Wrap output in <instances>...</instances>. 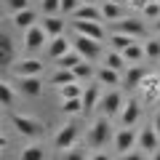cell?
Wrapping results in <instances>:
<instances>
[{
	"instance_id": "obj_1",
	"label": "cell",
	"mask_w": 160,
	"mask_h": 160,
	"mask_svg": "<svg viewBox=\"0 0 160 160\" xmlns=\"http://www.w3.org/2000/svg\"><path fill=\"white\" fill-rule=\"evenodd\" d=\"M11 123H13V128H16L22 136H40L43 133V123L40 120H35V118H29V115H19V112H13L11 115Z\"/></svg>"
},
{
	"instance_id": "obj_2",
	"label": "cell",
	"mask_w": 160,
	"mask_h": 160,
	"mask_svg": "<svg viewBox=\"0 0 160 160\" xmlns=\"http://www.w3.org/2000/svg\"><path fill=\"white\" fill-rule=\"evenodd\" d=\"M109 139H115L112 136V126H109L107 118H99L91 126V131H88V144H91V147H104Z\"/></svg>"
},
{
	"instance_id": "obj_3",
	"label": "cell",
	"mask_w": 160,
	"mask_h": 160,
	"mask_svg": "<svg viewBox=\"0 0 160 160\" xmlns=\"http://www.w3.org/2000/svg\"><path fill=\"white\" fill-rule=\"evenodd\" d=\"M46 69V64L40 62V59H22V62L11 64V72L16 78H40Z\"/></svg>"
},
{
	"instance_id": "obj_4",
	"label": "cell",
	"mask_w": 160,
	"mask_h": 160,
	"mask_svg": "<svg viewBox=\"0 0 160 160\" xmlns=\"http://www.w3.org/2000/svg\"><path fill=\"white\" fill-rule=\"evenodd\" d=\"M112 142H115V149L120 155H128V152H133V147H139V133L133 128H120Z\"/></svg>"
},
{
	"instance_id": "obj_5",
	"label": "cell",
	"mask_w": 160,
	"mask_h": 160,
	"mask_svg": "<svg viewBox=\"0 0 160 160\" xmlns=\"http://www.w3.org/2000/svg\"><path fill=\"white\" fill-rule=\"evenodd\" d=\"M72 48L86 59V62H93V59H99V53H102V46H99L96 40L83 38V35H78V38L72 40Z\"/></svg>"
},
{
	"instance_id": "obj_6",
	"label": "cell",
	"mask_w": 160,
	"mask_h": 160,
	"mask_svg": "<svg viewBox=\"0 0 160 160\" xmlns=\"http://www.w3.org/2000/svg\"><path fill=\"white\" fill-rule=\"evenodd\" d=\"M72 27H75V32L83 35V38H91V40H96V43H102V40H104L102 22H72Z\"/></svg>"
},
{
	"instance_id": "obj_7",
	"label": "cell",
	"mask_w": 160,
	"mask_h": 160,
	"mask_svg": "<svg viewBox=\"0 0 160 160\" xmlns=\"http://www.w3.org/2000/svg\"><path fill=\"white\" fill-rule=\"evenodd\" d=\"M75 142H78V126L75 123H67L64 128H59V133L53 136V144L59 149H72Z\"/></svg>"
},
{
	"instance_id": "obj_8",
	"label": "cell",
	"mask_w": 160,
	"mask_h": 160,
	"mask_svg": "<svg viewBox=\"0 0 160 160\" xmlns=\"http://www.w3.org/2000/svg\"><path fill=\"white\" fill-rule=\"evenodd\" d=\"M115 32L118 35H128V38H142L144 35V24L139 22V19H120V22H115Z\"/></svg>"
},
{
	"instance_id": "obj_9",
	"label": "cell",
	"mask_w": 160,
	"mask_h": 160,
	"mask_svg": "<svg viewBox=\"0 0 160 160\" xmlns=\"http://www.w3.org/2000/svg\"><path fill=\"white\" fill-rule=\"evenodd\" d=\"M102 112H104V118H112V115H118L120 112V107H123V96H120V91H107L102 96Z\"/></svg>"
},
{
	"instance_id": "obj_10",
	"label": "cell",
	"mask_w": 160,
	"mask_h": 160,
	"mask_svg": "<svg viewBox=\"0 0 160 160\" xmlns=\"http://www.w3.org/2000/svg\"><path fill=\"white\" fill-rule=\"evenodd\" d=\"M48 43V35H46V29L40 27H32L29 29V32H24V46L29 48V51H38V48H43Z\"/></svg>"
},
{
	"instance_id": "obj_11",
	"label": "cell",
	"mask_w": 160,
	"mask_h": 160,
	"mask_svg": "<svg viewBox=\"0 0 160 160\" xmlns=\"http://www.w3.org/2000/svg\"><path fill=\"white\" fill-rule=\"evenodd\" d=\"M158 147H160V136H158V131L155 128H142L139 131V149H147V152H158Z\"/></svg>"
},
{
	"instance_id": "obj_12",
	"label": "cell",
	"mask_w": 160,
	"mask_h": 160,
	"mask_svg": "<svg viewBox=\"0 0 160 160\" xmlns=\"http://www.w3.org/2000/svg\"><path fill=\"white\" fill-rule=\"evenodd\" d=\"M11 22H13V27L16 29H24V32H29L32 27H38V13L32 11V8H27V11H19V13H13L11 16Z\"/></svg>"
},
{
	"instance_id": "obj_13",
	"label": "cell",
	"mask_w": 160,
	"mask_h": 160,
	"mask_svg": "<svg viewBox=\"0 0 160 160\" xmlns=\"http://www.w3.org/2000/svg\"><path fill=\"white\" fill-rule=\"evenodd\" d=\"M83 104H86V112L102 104V86H99L96 80L86 86V93H83Z\"/></svg>"
},
{
	"instance_id": "obj_14",
	"label": "cell",
	"mask_w": 160,
	"mask_h": 160,
	"mask_svg": "<svg viewBox=\"0 0 160 160\" xmlns=\"http://www.w3.org/2000/svg\"><path fill=\"white\" fill-rule=\"evenodd\" d=\"M72 51V43H69L67 38H51V43H48V56L56 62V59H62L64 53Z\"/></svg>"
},
{
	"instance_id": "obj_15",
	"label": "cell",
	"mask_w": 160,
	"mask_h": 160,
	"mask_svg": "<svg viewBox=\"0 0 160 160\" xmlns=\"http://www.w3.org/2000/svg\"><path fill=\"white\" fill-rule=\"evenodd\" d=\"M139 115H142V107H139V102H128L126 107H123V112H120V120H123V128H133L136 126Z\"/></svg>"
},
{
	"instance_id": "obj_16",
	"label": "cell",
	"mask_w": 160,
	"mask_h": 160,
	"mask_svg": "<svg viewBox=\"0 0 160 160\" xmlns=\"http://www.w3.org/2000/svg\"><path fill=\"white\" fill-rule=\"evenodd\" d=\"M147 78H149V75H147V69H144V67L131 64L128 72H126V86H128V88H142V83H144Z\"/></svg>"
},
{
	"instance_id": "obj_17",
	"label": "cell",
	"mask_w": 160,
	"mask_h": 160,
	"mask_svg": "<svg viewBox=\"0 0 160 160\" xmlns=\"http://www.w3.org/2000/svg\"><path fill=\"white\" fill-rule=\"evenodd\" d=\"M72 16H75V22H99V19H104L99 6H80Z\"/></svg>"
},
{
	"instance_id": "obj_18",
	"label": "cell",
	"mask_w": 160,
	"mask_h": 160,
	"mask_svg": "<svg viewBox=\"0 0 160 160\" xmlns=\"http://www.w3.org/2000/svg\"><path fill=\"white\" fill-rule=\"evenodd\" d=\"M40 91H43V80H40V78H19V93L38 96Z\"/></svg>"
},
{
	"instance_id": "obj_19",
	"label": "cell",
	"mask_w": 160,
	"mask_h": 160,
	"mask_svg": "<svg viewBox=\"0 0 160 160\" xmlns=\"http://www.w3.org/2000/svg\"><path fill=\"white\" fill-rule=\"evenodd\" d=\"M96 83L99 86H120V72H115V69H109V67H99L96 69Z\"/></svg>"
},
{
	"instance_id": "obj_20",
	"label": "cell",
	"mask_w": 160,
	"mask_h": 160,
	"mask_svg": "<svg viewBox=\"0 0 160 160\" xmlns=\"http://www.w3.org/2000/svg\"><path fill=\"white\" fill-rule=\"evenodd\" d=\"M40 27L46 29L48 38H62V32H64V19H59V16H46Z\"/></svg>"
},
{
	"instance_id": "obj_21",
	"label": "cell",
	"mask_w": 160,
	"mask_h": 160,
	"mask_svg": "<svg viewBox=\"0 0 160 160\" xmlns=\"http://www.w3.org/2000/svg\"><path fill=\"white\" fill-rule=\"evenodd\" d=\"M72 83H78V78H75L72 69H56V72L51 75V86L62 88V86H72Z\"/></svg>"
},
{
	"instance_id": "obj_22",
	"label": "cell",
	"mask_w": 160,
	"mask_h": 160,
	"mask_svg": "<svg viewBox=\"0 0 160 160\" xmlns=\"http://www.w3.org/2000/svg\"><path fill=\"white\" fill-rule=\"evenodd\" d=\"M83 93H86V86H80V83H72V86H62L59 88L62 102H67V99H83Z\"/></svg>"
},
{
	"instance_id": "obj_23",
	"label": "cell",
	"mask_w": 160,
	"mask_h": 160,
	"mask_svg": "<svg viewBox=\"0 0 160 160\" xmlns=\"http://www.w3.org/2000/svg\"><path fill=\"white\" fill-rule=\"evenodd\" d=\"M142 88H144V99H147V102L158 99L160 96V75H158V78H147L142 83Z\"/></svg>"
},
{
	"instance_id": "obj_24",
	"label": "cell",
	"mask_w": 160,
	"mask_h": 160,
	"mask_svg": "<svg viewBox=\"0 0 160 160\" xmlns=\"http://www.w3.org/2000/svg\"><path fill=\"white\" fill-rule=\"evenodd\" d=\"M80 62H83V56H80V53L72 48V51H69V53H64L62 59H56V67H59V69H75Z\"/></svg>"
},
{
	"instance_id": "obj_25",
	"label": "cell",
	"mask_w": 160,
	"mask_h": 160,
	"mask_svg": "<svg viewBox=\"0 0 160 160\" xmlns=\"http://www.w3.org/2000/svg\"><path fill=\"white\" fill-rule=\"evenodd\" d=\"M123 59L131 64H139L142 59H147V53H144V46H139V43H133V46H128L126 51H123Z\"/></svg>"
},
{
	"instance_id": "obj_26",
	"label": "cell",
	"mask_w": 160,
	"mask_h": 160,
	"mask_svg": "<svg viewBox=\"0 0 160 160\" xmlns=\"http://www.w3.org/2000/svg\"><path fill=\"white\" fill-rule=\"evenodd\" d=\"M126 64H128V62L123 59V53H118V51H107V56H104V67L115 69V72H120Z\"/></svg>"
},
{
	"instance_id": "obj_27",
	"label": "cell",
	"mask_w": 160,
	"mask_h": 160,
	"mask_svg": "<svg viewBox=\"0 0 160 160\" xmlns=\"http://www.w3.org/2000/svg\"><path fill=\"white\" fill-rule=\"evenodd\" d=\"M46 158V149L40 147V144H29L19 152V160H43Z\"/></svg>"
},
{
	"instance_id": "obj_28",
	"label": "cell",
	"mask_w": 160,
	"mask_h": 160,
	"mask_svg": "<svg viewBox=\"0 0 160 160\" xmlns=\"http://www.w3.org/2000/svg\"><path fill=\"white\" fill-rule=\"evenodd\" d=\"M11 59H13V43L8 35H0V62L11 64Z\"/></svg>"
},
{
	"instance_id": "obj_29",
	"label": "cell",
	"mask_w": 160,
	"mask_h": 160,
	"mask_svg": "<svg viewBox=\"0 0 160 160\" xmlns=\"http://www.w3.org/2000/svg\"><path fill=\"white\" fill-rule=\"evenodd\" d=\"M109 43H112V48H115L118 53H123L128 46H133V43H136V38H128V35H118V32H112Z\"/></svg>"
},
{
	"instance_id": "obj_30",
	"label": "cell",
	"mask_w": 160,
	"mask_h": 160,
	"mask_svg": "<svg viewBox=\"0 0 160 160\" xmlns=\"http://www.w3.org/2000/svg\"><path fill=\"white\" fill-rule=\"evenodd\" d=\"M72 72H75V78H78V83H80V80H91V78H96V69H93L91 62H86V59H83V62H80L78 67L72 69Z\"/></svg>"
},
{
	"instance_id": "obj_31",
	"label": "cell",
	"mask_w": 160,
	"mask_h": 160,
	"mask_svg": "<svg viewBox=\"0 0 160 160\" xmlns=\"http://www.w3.org/2000/svg\"><path fill=\"white\" fill-rule=\"evenodd\" d=\"M102 16L109 19V22H115V19L120 22V19H123V8H120L118 3H107V0H104L102 3Z\"/></svg>"
},
{
	"instance_id": "obj_32",
	"label": "cell",
	"mask_w": 160,
	"mask_h": 160,
	"mask_svg": "<svg viewBox=\"0 0 160 160\" xmlns=\"http://www.w3.org/2000/svg\"><path fill=\"white\" fill-rule=\"evenodd\" d=\"M0 102H3V107H13V102H16V93H13V88H11L8 80L0 83Z\"/></svg>"
},
{
	"instance_id": "obj_33",
	"label": "cell",
	"mask_w": 160,
	"mask_h": 160,
	"mask_svg": "<svg viewBox=\"0 0 160 160\" xmlns=\"http://www.w3.org/2000/svg\"><path fill=\"white\" fill-rule=\"evenodd\" d=\"M62 112L80 115V112H86V104H83V99H67V102H62Z\"/></svg>"
},
{
	"instance_id": "obj_34",
	"label": "cell",
	"mask_w": 160,
	"mask_h": 160,
	"mask_svg": "<svg viewBox=\"0 0 160 160\" xmlns=\"http://www.w3.org/2000/svg\"><path fill=\"white\" fill-rule=\"evenodd\" d=\"M40 8H43L46 16H56L62 11V0H40Z\"/></svg>"
},
{
	"instance_id": "obj_35",
	"label": "cell",
	"mask_w": 160,
	"mask_h": 160,
	"mask_svg": "<svg viewBox=\"0 0 160 160\" xmlns=\"http://www.w3.org/2000/svg\"><path fill=\"white\" fill-rule=\"evenodd\" d=\"M144 53H147V59H160V40H149L144 46Z\"/></svg>"
},
{
	"instance_id": "obj_36",
	"label": "cell",
	"mask_w": 160,
	"mask_h": 160,
	"mask_svg": "<svg viewBox=\"0 0 160 160\" xmlns=\"http://www.w3.org/2000/svg\"><path fill=\"white\" fill-rule=\"evenodd\" d=\"M142 13H144V16H149V19H158V16H160V3H155V0H149L147 6L142 8Z\"/></svg>"
},
{
	"instance_id": "obj_37",
	"label": "cell",
	"mask_w": 160,
	"mask_h": 160,
	"mask_svg": "<svg viewBox=\"0 0 160 160\" xmlns=\"http://www.w3.org/2000/svg\"><path fill=\"white\" fill-rule=\"evenodd\" d=\"M8 8H11V13L27 11V8H29V0H8Z\"/></svg>"
},
{
	"instance_id": "obj_38",
	"label": "cell",
	"mask_w": 160,
	"mask_h": 160,
	"mask_svg": "<svg viewBox=\"0 0 160 160\" xmlns=\"http://www.w3.org/2000/svg\"><path fill=\"white\" fill-rule=\"evenodd\" d=\"M62 160H86V149H67V152H64V158Z\"/></svg>"
},
{
	"instance_id": "obj_39",
	"label": "cell",
	"mask_w": 160,
	"mask_h": 160,
	"mask_svg": "<svg viewBox=\"0 0 160 160\" xmlns=\"http://www.w3.org/2000/svg\"><path fill=\"white\" fill-rule=\"evenodd\" d=\"M80 8V0H62V13H75Z\"/></svg>"
},
{
	"instance_id": "obj_40",
	"label": "cell",
	"mask_w": 160,
	"mask_h": 160,
	"mask_svg": "<svg viewBox=\"0 0 160 160\" xmlns=\"http://www.w3.org/2000/svg\"><path fill=\"white\" fill-rule=\"evenodd\" d=\"M120 160H147V158H144V152H136V149H133V152L123 155V158H120Z\"/></svg>"
},
{
	"instance_id": "obj_41",
	"label": "cell",
	"mask_w": 160,
	"mask_h": 160,
	"mask_svg": "<svg viewBox=\"0 0 160 160\" xmlns=\"http://www.w3.org/2000/svg\"><path fill=\"white\" fill-rule=\"evenodd\" d=\"M128 3H131V6H136V8H144L149 0H128Z\"/></svg>"
},
{
	"instance_id": "obj_42",
	"label": "cell",
	"mask_w": 160,
	"mask_h": 160,
	"mask_svg": "<svg viewBox=\"0 0 160 160\" xmlns=\"http://www.w3.org/2000/svg\"><path fill=\"white\" fill-rule=\"evenodd\" d=\"M91 160H112V158H107V155H104V152H96V155H93Z\"/></svg>"
},
{
	"instance_id": "obj_43",
	"label": "cell",
	"mask_w": 160,
	"mask_h": 160,
	"mask_svg": "<svg viewBox=\"0 0 160 160\" xmlns=\"http://www.w3.org/2000/svg\"><path fill=\"white\" fill-rule=\"evenodd\" d=\"M152 128H155V131H158V136H160V115H158V118H155V123H152Z\"/></svg>"
},
{
	"instance_id": "obj_44",
	"label": "cell",
	"mask_w": 160,
	"mask_h": 160,
	"mask_svg": "<svg viewBox=\"0 0 160 160\" xmlns=\"http://www.w3.org/2000/svg\"><path fill=\"white\" fill-rule=\"evenodd\" d=\"M80 6H96V0H80Z\"/></svg>"
},
{
	"instance_id": "obj_45",
	"label": "cell",
	"mask_w": 160,
	"mask_h": 160,
	"mask_svg": "<svg viewBox=\"0 0 160 160\" xmlns=\"http://www.w3.org/2000/svg\"><path fill=\"white\" fill-rule=\"evenodd\" d=\"M107 3H118V6H123V3H126V0H107Z\"/></svg>"
},
{
	"instance_id": "obj_46",
	"label": "cell",
	"mask_w": 160,
	"mask_h": 160,
	"mask_svg": "<svg viewBox=\"0 0 160 160\" xmlns=\"http://www.w3.org/2000/svg\"><path fill=\"white\" fill-rule=\"evenodd\" d=\"M152 160H160V149H158V152H155V155H152Z\"/></svg>"
},
{
	"instance_id": "obj_47",
	"label": "cell",
	"mask_w": 160,
	"mask_h": 160,
	"mask_svg": "<svg viewBox=\"0 0 160 160\" xmlns=\"http://www.w3.org/2000/svg\"><path fill=\"white\" fill-rule=\"evenodd\" d=\"M158 29H160V22H158Z\"/></svg>"
},
{
	"instance_id": "obj_48",
	"label": "cell",
	"mask_w": 160,
	"mask_h": 160,
	"mask_svg": "<svg viewBox=\"0 0 160 160\" xmlns=\"http://www.w3.org/2000/svg\"><path fill=\"white\" fill-rule=\"evenodd\" d=\"M155 3H160V0H155Z\"/></svg>"
}]
</instances>
